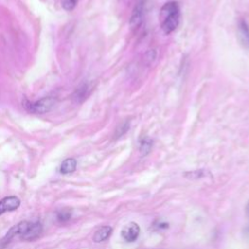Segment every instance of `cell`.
Wrapping results in <instances>:
<instances>
[{
  "instance_id": "8992f818",
  "label": "cell",
  "mask_w": 249,
  "mask_h": 249,
  "mask_svg": "<svg viewBox=\"0 0 249 249\" xmlns=\"http://www.w3.org/2000/svg\"><path fill=\"white\" fill-rule=\"evenodd\" d=\"M238 34L241 43L247 49H249V26L247 22L243 19H241L238 23Z\"/></svg>"
},
{
  "instance_id": "9c48e42d",
  "label": "cell",
  "mask_w": 249,
  "mask_h": 249,
  "mask_svg": "<svg viewBox=\"0 0 249 249\" xmlns=\"http://www.w3.org/2000/svg\"><path fill=\"white\" fill-rule=\"evenodd\" d=\"M89 84H83L81 85L75 91V94H74V97L80 102V101H83L84 99L87 98V96L89 95Z\"/></svg>"
},
{
  "instance_id": "5b68a950",
  "label": "cell",
  "mask_w": 249,
  "mask_h": 249,
  "mask_svg": "<svg viewBox=\"0 0 249 249\" xmlns=\"http://www.w3.org/2000/svg\"><path fill=\"white\" fill-rule=\"evenodd\" d=\"M19 199L17 196H11L0 200V215L8 211H14L19 206Z\"/></svg>"
},
{
  "instance_id": "6da1fadb",
  "label": "cell",
  "mask_w": 249,
  "mask_h": 249,
  "mask_svg": "<svg viewBox=\"0 0 249 249\" xmlns=\"http://www.w3.org/2000/svg\"><path fill=\"white\" fill-rule=\"evenodd\" d=\"M160 17L162 18L161 21V29L165 34H169L173 32L180 21V8L177 2L170 1L165 3L160 10Z\"/></svg>"
},
{
  "instance_id": "7c38bea8",
  "label": "cell",
  "mask_w": 249,
  "mask_h": 249,
  "mask_svg": "<svg viewBox=\"0 0 249 249\" xmlns=\"http://www.w3.org/2000/svg\"><path fill=\"white\" fill-rule=\"evenodd\" d=\"M129 124H130L129 122H124L120 126H118V128L116 129V132H115V136L121 137L122 135H124L129 129Z\"/></svg>"
},
{
  "instance_id": "4fadbf2b",
  "label": "cell",
  "mask_w": 249,
  "mask_h": 249,
  "mask_svg": "<svg viewBox=\"0 0 249 249\" xmlns=\"http://www.w3.org/2000/svg\"><path fill=\"white\" fill-rule=\"evenodd\" d=\"M76 3H77V0H63L62 7L67 11H71L76 6Z\"/></svg>"
},
{
  "instance_id": "8fae6325",
  "label": "cell",
  "mask_w": 249,
  "mask_h": 249,
  "mask_svg": "<svg viewBox=\"0 0 249 249\" xmlns=\"http://www.w3.org/2000/svg\"><path fill=\"white\" fill-rule=\"evenodd\" d=\"M56 218L60 222H66L71 218V210L70 209H60L56 212Z\"/></svg>"
},
{
  "instance_id": "7a4b0ae2",
  "label": "cell",
  "mask_w": 249,
  "mask_h": 249,
  "mask_svg": "<svg viewBox=\"0 0 249 249\" xmlns=\"http://www.w3.org/2000/svg\"><path fill=\"white\" fill-rule=\"evenodd\" d=\"M56 103V100L53 96L43 97L34 102H27L24 106L25 108L34 114H45L51 111Z\"/></svg>"
},
{
  "instance_id": "5bb4252c",
  "label": "cell",
  "mask_w": 249,
  "mask_h": 249,
  "mask_svg": "<svg viewBox=\"0 0 249 249\" xmlns=\"http://www.w3.org/2000/svg\"><path fill=\"white\" fill-rule=\"evenodd\" d=\"M155 58H156V51L155 50H150L146 53V59L149 60V62H152L153 60H155Z\"/></svg>"
},
{
  "instance_id": "ba28073f",
  "label": "cell",
  "mask_w": 249,
  "mask_h": 249,
  "mask_svg": "<svg viewBox=\"0 0 249 249\" xmlns=\"http://www.w3.org/2000/svg\"><path fill=\"white\" fill-rule=\"evenodd\" d=\"M76 167H77L76 160L72 159V158H69V159H66L62 161L61 166H60V172L63 173V174H69V173L74 172Z\"/></svg>"
},
{
  "instance_id": "52a82bcc",
  "label": "cell",
  "mask_w": 249,
  "mask_h": 249,
  "mask_svg": "<svg viewBox=\"0 0 249 249\" xmlns=\"http://www.w3.org/2000/svg\"><path fill=\"white\" fill-rule=\"evenodd\" d=\"M112 232V228L109 226L101 227L99 230H97L93 235V241L94 242H102L106 240Z\"/></svg>"
},
{
  "instance_id": "3957f363",
  "label": "cell",
  "mask_w": 249,
  "mask_h": 249,
  "mask_svg": "<svg viewBox=\"0 0 249 249\" xmlns=\"http://www.w3.org/2000/svg\"><path fill=\"white\" fill-rule=\"evenodd\" d=\"M139 233H140V228L136 223H133V222H130V223L126 224L121 231V234H122L123 238L126 242L135 241L137 239Z\"/></svg>"
},
{
  "instance_id": "9a60e30c",
  "label": "cell",
  "mask_w": 249,
  "mask_h": 249,
  "mask_svg": "<svg viewBox=\"0 0 249 249\" xmlns=\"http://www.w3.org/2000/svg\"><path fill=\"white\" fill-rule=\"evenodd\" d=\"M246 212H247V214L249 215V203H248L247 206H246Z\"/></svg>"
},
{
  "instance_id": "30bf717a",
  "label": "cell",
  "mask_w": 249,
  "mask_h": 249,
  "mask_svg": "<svg viewBox=\"0 0 249 249\" xmlns=\"http://www.w3.org/2000/svg\"><path fill=\"white\" fill-rule=\"evenodd\" d=\"M152 140L148 137H145L143 138L141 141H140V146H139V150H140V153L145 156L147 155L150 151H151V148H152Z\"/></svg>"
},
{
  "instance_id": "277c9868",
  "label": "cell",
  "mask_w": 249,
  "mask_h": 249,
  "mask_svg": "<svg viewBox=\"0 0 249 249\" xmlns=\"http://www.w3.org/2000/svg\"><path fill=\"white\" fill-rule=\"evenodd\" d=\"M143 16H144V3L140 1L136 4V6L134 7L131 13L130 19H129L130 27L133 29H137L142 24Z\"/></svg>"
}]
</instances>
